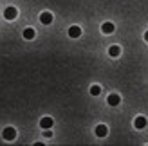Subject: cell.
<instances>
[{
  "label": "cell",
  "instance_id": "obj_2",
  "mask_svg": "<svg viewBox=\"0 0 148 146\" xmlns=\"http://www.w3.org/2000/svg\"><path fill=\"white\" fill-rule=\"evenodd\" d=\"M16 14H18V11L14 9V7H5V11H4L5 20H14V18H16Z\"/></svg>",
  "mask_w": 148,
  "mask_h": 146
},
{
  "label": "cell",
  "instance_id": "obj_10",
  "mask_svg": "<svg viewBox=\"0 0 148 146\" xmlns=\"http://www.w3.org/2000/svg\"><path fill=\"white\" fill-rule=\"evenodd\" d=\"M24 38H25V40H33V38H34V29L27 27L25 31H24Z\"/></svg>",
  "mask_w": 148,
  "mask_h": 146
},
{
  "label": "cell",
  "instance_id": "obj_14",
  "mask_svg": "<svg viewBox=\"0 0 148 146\" xmlns=\"http://www.w3.org/2000/svg\"><path fill=\"white\" fill-rule=\"evenodd\" d=\"M145 40H146V42H148V31H146V33H145Z\"/></svg>",
  "mask_w": 148,
  "mask_h": 146
},
{
  "label": "cell",
  "instance_id": "obj_6",
  "mask_svg": "<svg viewBox=\"0 0 148 146\" xmlns=\"http://www.w3.org/2000/svg\"><path fill=\"white\" fill-rule=\"evenodd\" d=\"M134 126L139 128V130L145 128V126H146V119L143 117V115H139V117H136V121H134Z\"/></svg>",
  "mask_w": 148,
  "mask_h": 146
},
{
  "label": "cell",
  "instance_id": "obj_13",
  "mask_svg": "<svg viewBox=\"0 0 148 146\" xmlns=\"http://www.w3.org/2000/svg\"><path fill=\"white\" fill-rule=\"evenodd\" d=\"M53 135V132H51V128H47V132H45V137H51Z\"/></svg>",
  "mask_w": 148,
  "mask_h": 146
},
{
  "label": "cell",
  "instance_id": "obj_4",
  "mask_svg": "<svg viewBox=\"0 0 148 146\" xmlns=\"http://www.w3.org/2000/svg\"><path fill=\"white\" fill-rule=\"evenodd\" d=\"M40 22L45 24V25H49L51 22H53V14H51V13H42L40 14Z\"/></svg>",
  "mask_w": 148,
  "mask_h": 146
},
{
  "label": "cell",
  "instance_id": "obj_5",
  "mask_svg": "<svg viewBox=\"0 0 148 146\" xmlns=\"http://www.w3.org/2000/svg\"><path fill=\"white\" fill-rule=\"evenodd\" d=\"M53 123H54V121H53V117H42V121H40V126L47 130V128H51V126H53Z\"/></svg>",
  "mask_w": 148,
  "mask_h": 146
},
{
  "label": "cell",
  "instance_id": "obj_1",
  "mask_svg": "<svg viewBox=\"0 0 148 146\" xmlns=\"http://www.w3.org/2000/svg\"><path fill=\"white\" fill-rule=\"evenodd\" d=\"M2 135H4V139H5V141H13L14 137H16V130L11 128V126H7L4 132H2Z\"/></svg>",
  "mask_w": 148,
  "mask_h": 146
},
{
  "label": "cell",
  "instance_id": "obj_12",
  "mask_svg": "<svg viewBox=\"0 0 148 146\" xmlns=\"http://www.w3.org/2000/svg\"><path fill=\"white\" fill-rule=\"evenodd\" d=\"M99 92H101V87L99 85H92L90 87V94H92V96H98Z\"/></svg>",
  "mask_w": 148,
  "mask_h": 146
},
{
  "label": "cell",
  "instance_id": "obj_7",
  "mask_svg": "<svg viewBox=\"0 0 148 146\" xmlns=\"http://www.w3.org/2000/svg\"><path fill=\"white\" fill-rule=\"evenodd\" d=\"M101 31L105 33V34H110V33H114V24H110V22H105V24L101 25Z\"/></svg>",
  "mask_w": 148,
  "mask_h": 146
},
{
  "label": "cell",
  "instance_id": "obj_11",
  "mask_svg": "<svg viewBox=\"0 0 148 146\" xmlns=\"http://www.w3.org/2000/svg\"><path fill=\"white\" fill-rule=\"evenodd\" d=\"M119 53H121V49L117 47V45H112V47L108 49V54L112 56V58H116V56H119Z\"/></svg>",
  "mask_w": 148,
  "mask_h": 146
},
{
  "label": "cell",
  "instance_id": "obj_8",
  "mask_svg": "<svg viewBox=\"0 0 148 146\" xmlns=\"http://www.w3.org/2000/svg\"><path fill=\"white\" fill-rule=\"evenodd\" d=\"M79 34H81V29H79L78 25H72V27L69 29V36H71V38H78Z\"/></svg>",
  "mask_w": 148,
  "mask_h": 146
},
{
  "label": "cell",
  "instance_id": "obj_9",
  "mask_svg": "<svg viewBox=\"0 0 148 146\" xmlns=\"http://www.w3.org/2000/svg\"><path fill=\"white\" fill-rule=\"evenodd\" d=\"M107 132H108V130H107V126H105V125L96 126V135H98V137H105V135H107Z\"/></svg>",
  "mask_w": 148,
  "mask_h": 146
},
{
  "label": "cell",
  "instance_id": "obj_3",
  "mask_svg": "<svg viewBox=\"0 0 148 146\" xmlns=\"http://www.w3.org/2000/svg\"><path fill=\"white\" fill-rule=\"evenodd\" d=\"M107 101H108V105H110V106H117V105H119V101H121V98L117 96V94H110Z\"/></svg>",
  "mask_w": 148,
  "mask_h": 146
}]
</instances>
